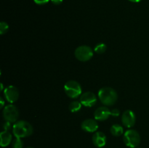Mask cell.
<instances>
[{
	"label": "cell",
	"mask_w": 149,
	"mask_h": 148,
	"mask_svg": "<svg viewBox=\"0 0 149 148\" xmlns=\"http://www.w3.org/2000/svg\"><path fill=\"white\" fill-rule=\"evenodd\" d=\"M33 129L32 125L26 120H19L13 126V133L15 137L25 138L33 133Z\"/></svg>",
	"instance_id": "6da1fadb"
},
{
	"label": "cell",
	"mask_w": 149,
	"mask_h": 148,
	"mask_svg": "<svg viewBox=\"0 0 149 148\" xmlns=\"http://www.w3.org/2000/svg\"><path fill=\"white\" fill-rule=\"evenodd\" d=\"M100 101L104 105L111 106L115 104L118 99V94L116 90L111 87H103L97 94Z\"/></svg>",
	"instance_id": "7a4b0ae2"
},
{
	"label": "cell",
	"mask_w": 149,
	"mask_h": 148,
	"mask_svg": "<svg viewBox=\"0 0 149 148\" xmlns=\"http://www.w3.org/2000/svg\"><path fill=\"white\" fill-rule=\"evenodd\" d=\"M123 141L127 147L136 148L141 143V136L136 130L129 129L124 133Z\"/></svg>",
	"instance_id": "3957f363"
},
{
	"label": "cell",
	"mask_w": 149,
	"mask_h": 148,
	"mask_svg": "<svg viewBox=\"0 0 149 148\" xmlns=\"http://www.w3.org/2000/svg\"><path fill=\"white\" fill-rule=\"evenodd\" d=\"M64 90L66 95L72 99L80 97L82 92V89L79 83L74 80H70L65 83L64 85Z\"/></svg>",
	"instance_id": "277c9868"
},
{
	"label": "cell",
	"mask_w": 149,
	"mask_h": 148,
	"mask_svg": "<svg viewBox=\"0 0 149 148\" xmlns=\"http://www.w3.org/2000/svg\"><path fill=\"white\" fill-rule=\"evenodd\" d=\"M74 55L78 60L81 62H86L93 57V50L91 47L86 45L78 46L75 49Z\"/></svg>",
	"instance_id": "5b68a950"
},
{
	"label": "cell",
	"mask_w": 149,
	"mask_h": 148,
	"mask_svg": "<svg viewBox=\"0 0 149 148\" xmlns=\"http://www.w3.org/2000/svg\"><path fill=\"white\" fill-rule=\"evenodd\" d=\"M3 117L6 121L10 123L17 122L19 117V111L16 106L12 104L5 106L3 110Z\"/></svg>",
	"instance_id": "8992f818"
},
{
	"label": "cell",
	"mask_w": 149,
	"mask_h": 148,
	"mask_svg": "<svg viewBox=\"0 0 149 148\" xmlns=\"http://www.w3.org/2000/svg\"><path fill=\"white\" fill-rule=\"evenodd\" d=\"M4 95L8 102L14 103L18 100L19 91L17 87L10 85L4 89Z\"/></svg>",
	"instance_id": "52a82bcc"
},
{
	"label": "cell",
	"mask_w": 149,
	"mask_h": 148,
	"mask_svg": "<svg viewBox=\"0 0 149 148\" xmlns=\"http://www.w3.org/2000/svg\"><path fill=\"white\" fill-rule=\"evenodd\" d=\"M97 97L92 91H87L80 96V102L85 107H93L97 103Z\"/></svg>",
	"instance_id": "ba28073f"
},
{
	"label": "cell",
	"mask_w": 149,
	"mask_h": 148,
	"mask_svg": "<svg viewBox=\"0 0 149 148\" xmlns=\"http://www.w3.org/2000/svg\"><path fill=\"white\" fill-rule=\"evenodd\" d=\"M136 117L133 111L130 110H125L122 116V124L127 128H132L135 124Z\"/></svg>",
	"instance_id": "9c48e42d"
},
{
	"label": "cell",
	"mask_w": 149,
	"mask_h": 148,
	"mask_svg": "<svg viewBox=\"0 0 149 148\" xmlns=\"http://www.w3.org/2000/svg\"><path fill=\"white\" fill-rule=\"evenodd\" d=\"M81 128L84 131L93 133V132L97 131V130L98 129V123H97V120H94V119H86L81 123Z\"/></svg>",
	"instance_id": "30bf717a"
},
{
	"label": "cell",
	"mask_w": 149,
	"mask_h": 148,
	"mask_svg": "<svg viewBox=\"0 0 149 148\" xmlns=\"http://www.w3.org/2000/svg\"><path fill=\"white\" fill-rule=\"evenodd\" d=\"M111 115V110L106 106H101L97 107L94 113L95 119L99 121H103L107 120Z\"/></svg>",
	"instance_id": "8fae6325"
},
{
	"label": "cell",
	"mask_w": 149,
	"mask_h": 148,
	"mask_svg": "<svg viewBox=\"0 0 149 148\" xmlns=\"http://www.w3.org/2000/svg\"><path fill=\"white\" fill-rule=\"evenodd\" d=\"M107 142L106 136L102 131H96L93 136V145L98 148H102L105 147Z\"/></svg>",
	"instance_id": "7c38bea8"
},
{
	"label": "cell",
	"mask_w": 149,
	"mask_h": 148,
	"mask_svg": "<svg viewBox=\"0 0 149 148\" xmlns=\"http://www.w3.org/2000/svg\"><path fill=\"white\" fill-rule=\"evenodd\" d=\"M13 136L8 131H3L0 133V145L1 147H6L11 144Z\"/></svg>",
	"instance_id": "4fadbf2b"
},
{
	"label": "cell",
	"mask_w": 149,
	"mask_h": 148,
	"mask_svg": "<svg viewBox=\"0 0 149 148\" xmlns=\"http://www.w3.org/2000/svg\"><path fill=\"white\" fill-rule=\"evenodd\" d=\"M110 131L111 134L114 136H120L124 133L123 127L119 124H113L111 127Z\"/></svg>",
	"instance_id": "5bb4252c"
},
{
	"label": "cell",
	"mask_w": 149,
	"mask_h": 148,
	"mask_svg": "<svg viewBox=\"0 0 149 148\" xmlns=\"http://www.w3.org/2000/svg\"><path fill=\"white\" fill-rule=\"evenodd\" d=\"M81 105H82V104L80 102L73 101L69 104V110L72 113H77V112L81 110Z\"/></svg>",
	"instance_id": "9a60e30c"
},
{
	"label": "cell",
	"mask_w": 149,
	"mask_h": 148,
	"mask_svg": "<svg viewBox=\"0 0 149 148\" xmlns=\"http://www.w3.org/2000/svg\"><path fill=\"white\" fill-rule=\"evenodd\" d=\"M106 45L104 43H99L95 45L94 48V51L97 54H103L106 51Z\"/></svg>",
	"instance_id": "2e32d148"
},
{
	"label": "cell",
	"mask_w": 149,
	"mask_h": 148,
	"mask_svg": "<svg viewBox=\"0 0 149 148\" xmlns=\"http://www.w3.org/2000/svg\"><path fill=\"white\" fill-rule=\"evenodd\" d=\"M23 142L22 141L21 138H17L13 141L12 142V147L13 148H23Z\"/></svg>",
	"instance_id": "e0dca14e"
},
{
	"label": "cell",
	"mask_w": 149,
	"mask_h": 148,
	"mask_svg": "<svg viewBox=\"0 0 149 148\" xmlns=\"http://www.w3.org/2000/svg\"><path fill=\"white\" fill-rule=\"evenodd\" d=\"M9 29V26L6 22L1 21L0 23V33L1 35H4L7 32Z\"/></svg>",
	"instance_id": "ac0fdd59"
},
{
	"label": "cell",
	"mask_w": 149,
	"mask_h": 148,
	"mask_svg": "<svg viewBox=\"0 0 149 148\" xmlns=\"http://www.w3.org/2000/svg\"><path fill=\"white\" fill-rule=\"evenodd\" d=\"M120 115V110L117 108H114L111 110V115L113 117H118Z\"/></svg>",
	"instance_id": "d6986e66"
},
{
	"label": "cell",
	"mask_w": 149,
	"mask_h": 148,
	"mask_svg": "<svg viewBox=\"0 0 149 148\" xmlns=\"http://www.w3.org/2000/svg\"><path fill=\"white\" fill-rule=\"evenodd\" d=\"M3 129L4 131H8L11 129V123L9 121H5L3 124Z\"/></svg>",
	"instance_id": "ffe728a7"
},
{
	"label": "cell",
	"mask_w": 149,
	"mask_h": 148,
	"mask_svg": "<svg viewBox=\"0 0 149 148\" xmlns=\"http://www.w3.org/2000/svg\"><path fill=\"white\" fill-rule=\"evenodd\" d=\"M49 1L50 0H33V1L36 4H39V5H43V4H45L49 2Z\"/></svg>",
	"instance_id": "44dd1931"
},
{
	"label": "cell",
	"mask_w": 149,
	"mask_h": 148,
	"mask_svg": "<svg viewBox=\"0 0 149 148\" xmlns=\"http://www.w3.org/2000/svg\"><path fill=\"white\" fill-rule=\"evenodd\" d=\"M50 1H52V4H55V5H59V4H61L63 2V0H50Z\"/></svg>",
	"instance_id": "7402d4cb"
},
{
	"label": "cell",
	"mask_w": 149,
	"mask_h": 148,
	"mask_svg": "<svg viewBox=\"0 0 149 148\" xmlns=\"http://www.w3.org/2000/svg\"><path fill=\"white\" fill-rule=\"evenodd\" d=\"M0 101H1V108H2L4 105V101L2 97H0Z\"/></svg>",
	"instance_id": "603a6c76"
},
{
	"label": "cell",
	"mask_w": 149,
	"mask_h": 148,
	"mask_svg": "<svg viewBox=\"0 0 149 148\" xmlns=\"http://www.w3.org/2000/svg\"><path fill=\"white\" fill-rule=\"evenodd\" d=\"M128 1H131V2L138 3V2H140V1H142V0H128Z\"/></svg>",
	"instance_id": "cb8c5ba5"
},
{
	"label": "cell",
	"mask_w": 149,
	"mask_h": 148,
	"mask_svg": "<svg viewBox=\"0 0 149 148\" xmlns=\"http://www.w3.org/2000/svg\"><path fill=\"white\" fill-rule=\"evenodd\" d=\"M3 89H4V86H3V84L1 83V91H3Z\"/></svg>",
	"instance_id": "d4e9b609"
},
{
	"label": "cell",
	"mask_w": 149,
	"mask_h": 148,
	"mask_svg": "<svg viewBox=\"0 0 149 148\" xmlns=\"http://www.w3.org/2000/svg\"><path fill=\"white\" fill-rule=\"evenodd\" d=\"M26 148H33V147H26Z\"/></svg>",
	"instance_id": "484cf974"
}]
</instances>
